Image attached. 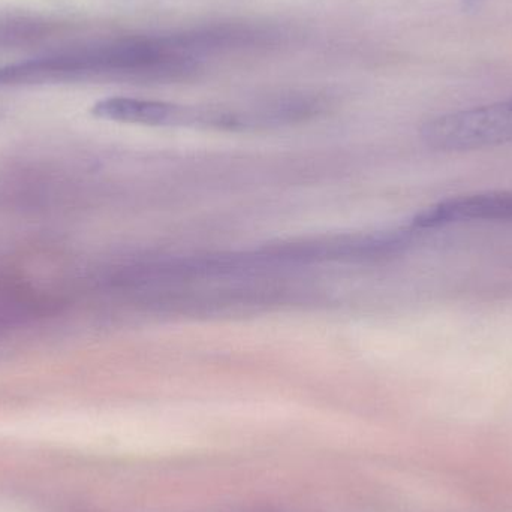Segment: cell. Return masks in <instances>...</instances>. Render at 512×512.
I'll return each mask as SVG.
<instances>
[{
  "instance_id": "3",
  "label": "cell",
  "mask_w": 512,
  "mask_h": 512,
  "mask_svg": "<svg viewBox=\"0 0 512 512\" xmlns=\"http://www.w3.org/2000/svg\"><path fill=\"white\" fill-rule=\"evenodd\" d=\"M462 222H512V191L463 195L441 201L412 219L415 231Z\"/></svg>"
},
{
  "instance_id": "2",
  "label": "cell",
  "mask_w": 512,
  "mask_h": 512,
  "mask_svg": "<svg viewBox=\"0 0 512 512\" xmlns=\"http://www.w3.org/2000/svg\"><path fill=\"white\" fill-rule=\"evenodd\" d=\"M427 146L439 152H471L512 143V98L444 114L421 129Z\"/></svg>"
},
{
  "instance_id": "1",
  "label": "cell",
  "mask_w": 512,
  "mask_h": 512,
  "mask_svg": "<svg viewBox=\"0 0 512 512\" xmlns=\"http://www.w3.org/2000/svg\"><path fill=\"white\" fill-rule=\"evenodd\" d=\"M90 113L102 120L155 128L245 129L242 110L224 107H200L156 99L111 96L99 99Z\"/></svg>"
}]
</instances>
